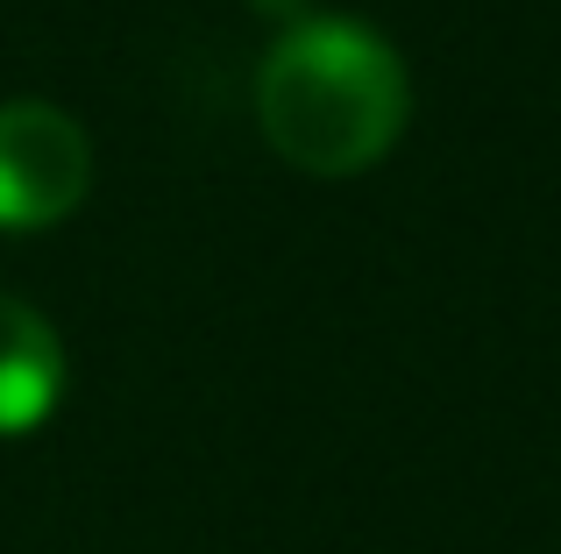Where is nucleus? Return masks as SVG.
I'll return each mask as SVG.
<instances>
[{"instance_id":"nucleus-3","label":"nucleus","mask_w":561,"mask_h":554,"mask_svg":"<svg viewBox=\"0 0 561 554\" xmlns=\"http://www.w3.org/2000/svg\"><path fill=\"white\" fill-rule=\"evenodd\" d=\"M65 391V342L28 299L0 291V434H28L57 413Z\"/></svg>"},{"instance_id":"nucleus-4","label":"nucleus","mask_w":561,"mask_h":554,"mask_svg":"<svg viewBox=\"0 0 561 554\" xmlns=\"http://www.w3.org/2000/svg\"><path fill=\"white\" fill-rule=\"evenodd\" d=\"M256 8H271V14H291V22H299V8H306V0H256Z\"/></svg>"},{"instance_id":"nucleus-2","label":"nucleus","mask_w":561,"mask_h":554,"mask_svg":"<svg viewBox=\"0 0 561 554\" xmlns=\"http://www.w3.org/2000/svg\"><path fill=\"white\" fill-rule=\"evenodd\" d=\"M93 185V136L50 100H0V228H43Z\"/></svg>"},{"instance_id":"nucleus-1","label":"nucleus","mask_w":561,"mask_h":554,"mask_svg":"<svg viewBox=\"0 0 561 554\" xmlns=\"http://www.w3.org/2000/svg\"><path fill=\"white\" fill-rule=\"evenodd\" d=\"M405 65L377 28L348 14H299L256 65V122L277 157L320 178L377 164L405 128Z\"/></svg>"}]
</instances>
